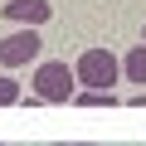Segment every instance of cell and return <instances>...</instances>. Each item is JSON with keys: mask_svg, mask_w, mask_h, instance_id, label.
<instances>
[{"mask_svg": "<svg viewBox=\"0 0 146 146\" xmlns=\"http://www.w3.org/2000/svg\"><path fill=\"white\" fill-rule=\"evenodd\" d=\"M15 102H20V83L10 73H0V107H15Z\"/></svg>", "mask_w": 146, "mask_h": 146, "instance_id": "cell-7", "label": "cell"}, {"mask_svg": "<svg viewBox=\"0 0 146 146\" xmlns=\"http://www.w3.org/2000/svg\"><path fill=\"white\" fill-rule=\"evenodd\" d=\"M73 102H78V107H112L117 98L107 88H83V93H73Z\"/></svg>", "mask_w": 146, "mask_h": 146, "instance_id": "cell-6", "label": "cell"}, {"mask_svg": "<svg viewBox=\"0 0 146 146\" xmlns=\"http://www.w3.org/2000/svg\"><path fill=\"white\" fill-rule=\"evenodd\" d=\"M73 83H78V73L63 58H44L34 68V98L39 102H73Z\"/></svg>", "mask_w": 146, "mask_h": 146, "instance_id": "cell-1", "label": "cell"}, {"mask_svg": "<svg viewBox=\"0 0 146 146\" xmlns=\"http://www.w3.org/2000/svg\"><path fill=\"white\" fill-rule=\"evenodd\" d=\"M141 39H146V29H141Z\"/></svg>", "mask_w": 146, "mask_h": 146, "instance_id": "cell-8", "label": "cell"}, {"mask_svg": "<svg viewBox=\"0 0 146 146\" xmlns=\"http://www.w3.org/2000/svg\"><path fill=\"white\" fill-rule=\"evenodd\" d=\"M122 73H127V83H146V39L131 44V54L122 58Z\"/></svg>", "mask_w": 146, "mask_h": 146, "instance_id": "cell-5", "label": "cell"}, {"mask_svg": "<svg viewBox=\"0 0 146 146\" xmlns=\"http://www.w3.org/2000/svg\"><path fill=\"white\" fill-rule=\"evenodd\" d=\"M39 49H44V39L34 34V25H20L15 34H5V39H0V63H5V68L39 63Z\"/></svg>", "mask_w": 146, "mask_h": 146, "instance_id": "cell-3", "label": "cell"}, {"mask_svg": "<svg viewBox=\"0 0 146 146\" xmlns=\"http://www.w3.org/2000/svg\"><path fill=\"white\" fill-rule=\"evenodd\" d=\"M0 10H5V20H15V25H44L54 15L49 0H5Z\"/></svg>", "mask_w": 146, "mask_h": 146, "instance_id": "cell-4", "label": "cell"}, {"mask_svg": "<svg viewBox=\"0 0 146 146\" xmlns=\"http://www.w3.org/2000/svg\"><path fill=\"white\" fill-rule=\"evenodd\" d=\"M73 73H78V83H88V88H112L122 78V58L107 54V49H83L78 63H73Z\"/></svg>", "mask_w": 146, "mask_h": 146, "instance_id": "cell-2", "label": "cell"}]
</instances>
